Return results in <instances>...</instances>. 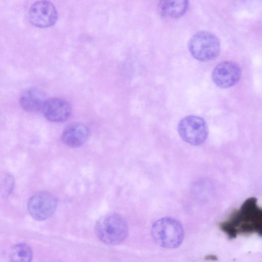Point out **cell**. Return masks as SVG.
Masks as SVG:
<instances>
[{
  "mask_svg": "<svg viewBox=\"0 0 262 262\" xmlns=\"http://www.w3.org/2000/svg\"><path fill=\"white\" fill-rule=\"evenodd\" d=\"M220 230L232 239L237 236L262 234V209L255 197L247 199L238 209L218 223Z\"/></svg>",
  "mask_w": 262,
  "mask_h": 262,
  "instance_id": "6da1fadb",
  "label": "cell"
},
{
  "mask_svg": "<svg viewBox=\"0 0 262 262\" xmlns=\"http://www.w3.org/2000/svg\"><path fill=\"white\" fill-rule=\"evenodd\" d=\"M151 233L156 244L167 249L178 247L181 244L184 235L181 223L170 217L156 221L152 226Z\"/></svg>",
  "mask_w": 262,
  "mask_h": 262,
  "instance_id": "7a4b0ae2",
  "label": "cell"
},
{
  "mask_svg": "<svg viewBox=\"0 0 262 262\" xmlns=\"http://www.w3.org/2000/svg\"><path fill=\"white\" fill-rule=\"evenodd\" d=\"M98 238L107 245H117L126 238L128 227L124 220L116 214H109L101 217L95 225Z\"/></svg>",
  "mask_w": 262,
  "mask_h": 262,
  "instance_id": "3957f363",
  "label": "cell"
},
{
  "mask_svg": "<svg viewBox=\"0 0 262 262\" xmlns=\"http://www.w3.org/2000/svg\"><path fill=\"white\" fill-rule=\"evenodd\" d=\"M192 56L201 61L215 59L220 52V43L217 37L208 31H200L194 34L188 42Z\"/></svg>",
  "mask_w": 262,
  "mask_h": 262,
  "instance_id": "277c9868",
  "label": "cell"
},
{
  "mask_svg": "<svg viewBox=\"0 0 262 262\" xmlns=\"http://www.w3.org/2000/svg\"><path fill=\"white\" fill-rule=\"evenodd\" d=\"M178 132L184 141L193 145L203 143L208 133L205 120L194 115H189L181 119L178 125Z\"/></svg>",
  "mask_w": 262,
  "mask_h": 262,
  "instance_id": "5b68a950",
  "label": "cell"
},
{
  "mask_svg": "<svg viewBox=\"0 0 262 262\" xmlns=\"http://www.w3.org/2000/svg\"><path fill=\"white\" fill-rule=\"evenodd\" d=\"M57 207V201L51 193L38 192L29 200L28 209L31 216L39 221L47 220L54 213Z\"/></svg>",
  "mask_w": 262,
  "mask_h": 262,
  "instance_id": "8992f818",
  "label": "cell"
},
{
  "mask_svg": "<svg viewBox=\"0 0 262 262\" xmlns=\"http://www.w3.org/2000/svg\"><path fill=\"white\" fill-rule=\"evenodd\" d=\"M28 15L30 22L39 28L51 27L58 19L55 7L47 0H40L33 4L30 8Z\"/></svg>",
  "mask_w": 262,
  "mask_h": 262,
  "instance_id": "52a82bcc",
  "label": "cell"
},
{
  "mask_svg": "<svg viewBox=\"0 0 262 262\" xmlns=\"http://www.w3.org/2000/svg\"><path fill=\"white\" fill-rule=\"evenodd\" d=\"M241 76V70L236 63L226 61L218 64L213 71L212 79L219 88H228L238 82Z\"/></svg>",
  "mask_w": 262,
  "mask_h": 262,
  "instance_id": "ba28073f",
  "label": "cell"
},
{
  "mask_svg": "<svg viewBox=\"0 0 262 262\" xmlns=\"http://www.w3.org/2000/svg\"><path fill=\"white\" fill-rule=\"evenodd\" d=\"M44 117L49 121L60 122L68 119L71 113V107L68 101L60 98L46 99L42 107Z\"/></svg>",
  "mask_w": 262,
  "mask_h": 262,
  "instance_id": "9c48e42d",
  "label": "cell"
},
{
  "mask_svg": "<svg viewBox=\"0 0 262 262\" xmlns=\"http://www.w3.org/2000/svg\"><path fill=\"white\" fill-rule=\"evenodd\" d=\"M90 132L84 124L75 123L71 124L63 130L61 139L67 146L77 148L84 144L88 139Z\"/></svg>",
  "mask_w": 262,
  "mask_h": 262,
  "instance_id": "30bf717a",
  "label": "cell"
},
{
  "mask_svg": "<svg viewBox=\"0 0 262 262\" xmlns=\"http://www.w3.org/2000/svg\"><path fill=\"white\" fill-rule=\"evenodd\" d=\"M46 100L45 94L42 90L37 88H31L22 94L19 102L26 112L35 113L42 109Z\"/></svg>",
  "mask_w": 262,
  "mask_h": 262,
  "instance_id": "8fae6325",
  "label": "cell"
},
{
  "mask_svg": "<svg viewBox=\"0 0 262 262\" xmlns=\"http://www.w3.org/2000/svg\"><path fill=\"white\" fill-rule=\"evenodd\" d=\"M188 5L189 0H160L158 9L163 17L178 18L186 13Z\"/></svg>",
  "mask_w": 262,
  "mask_h": 262,
  "instance_id": "7c38bea8",
  "label": "cell"
},
{
  "mask_svg": "<svg viewBox=\"0 0 262 262\" xmlns=\"http://www.w3.org/2000/svg\"><path fill=\"white\" fill-rule=\"evenodd\" d=\"M33 258V252L29 245L25 243H19L14 245L9 253L11 261L28 262Z\"/></svg>",
  "mask_w": 262,
  "mask_h": 262,
  "instance_id": "4fadbf2b",
  "label": "cell"
},
{
  "mask_svg": "<svg viewBox=\"0 0 262 262\" xmlns=\"http://www.w3.org/2000/svg\"><path fill=\"white\" fill-rule=\"evenodd\" d=\"M13 186V177L10 174L6 175L0 181V193L4 196L8 195L12 191Z\"/></svg>",
  "mask_w": 262,
  "mask_h": 262,
  "instance_id": "5bb4252c",
  "label": "cell"
},
{
  "mask_svg": "<svg viewBox=\"0 0 262 262\" xmlns=\"http://www.w3.org/2000/svg\"><path fill=\"white\" fill-rule=\"evenodd\" d=\"M205 259L207 260H216L217 257L214 255H208L205 257Z\"/></svg>",
  "mask_w": 262,
  "mask_h": 262,
  "instance_id": "9a60e30c",
  "label": "cell"
}]
</instances>
